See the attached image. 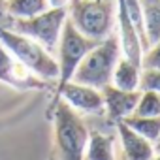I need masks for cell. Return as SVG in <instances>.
Instances as JSON below:
<instances>
[{
  "label": "cell",
  "mask_w": 160,
  "mask_h": 160,
  "mask_svg": "<svg viewBox=\"0 0 160 160\" xmlns=\"http://www.w3.org/2000/svg\"><path fill=\"white\" fill-rule=\"evenodd\" d=\"M152 145H154V152H160V136H158V139H156Z\"/></svg>",
  "instance_id": "cell-22"
},
{
  "label": "cell",
  "mask_w": 160,
  "mask_h": 160,
  "mask_svg": "<svg viewBox=\"0 0 160 160\" xmlns=\"http://www.w3.org/2000/svg\"><path fill=\"white\" fill-rule=\"evenodd\" d=\"M141 68H151V70H160V40L152 43L147 51H143L141 57Z\"/></svg>",
  "instance_id": "cell-19"
},
{
  "label": "cell",
  "mask_w": 160,
  "mask_h": 160,
  "mask_svg": "<svg viewBox=\"0 0 160 160\" xmlns=\"http://www.w3.org/2000/svg\"><path fill=\"white\" fill-rule=\"evenodd\" d=\"M6 15H8V12H6V0H0V21H4Z\"/></svg>",
  "instance_id": "cell-21"
},
{
  "label": "cell",
  "mask_w": 160,
  "mask_h": 160,
  "mask_svg": "<svg viewBox=\"0 0 160 160\" xmlns=\"http://www.w3.org/2000/svg\"><path fill=\"white\" fill-rule=\"evenodd\" d=\"M70 23L83 36L102 42L115 28V0H70L66 8Z\"/></svg>",
  "instance_id": "cell-3"
},
{
  "label": "cell",
  "mask_w": 160,
  "mask_h": 160,
  "mask_svg": "<svg viewBox=\"0 0 160 160\" xmlns=\"http://www.w3.org/2000/svg\"><path fill=\"white\" fill-rule=\"evenodd\" d=\"M149 47L160 40V0H139Z\"/></svg>",
  "instance_id": "cell-14"
},
{
  "label": "cell",
  "mask_w": 160,
  "mask_h": 160,
  "mask_svg": "<svg viewBox=\"0 0 160 160\" xmlns=\"http://www.w3.org/2000/svg\"><path fill=\"white\" fill-rule=\"evenodd\" d=\"M0 81L25 91V89H45L49 81H43L38 75H34L23 62L13 58L2 45H0Z\"/></svg>",
  "instance_id": "cell-7"
},
{
  "label": "cell",
  "mask_w": 160,
  "mask_h": 160,
  "mask_svg": "<svg viewBox=\"0 0 160 160\" xmlns=\"http://www.w3.org/2000/svg\"><path fill=\"white\" fill-rule=\"evenodd\" d=\"M0 45L43 81L58 79L57 60L51 57L47 49H43L38 42L30 40L28 36H23L8 27H0Z\"/></svg>",
  "instance_id": "cell-4"
},
{
  "label": "cell",
  "mask_w": 160,
  "mask_h": 160,
  "mask_svg": "<svg viewBox=\"0 0 160 160\" xmlns=\"http://www.w3.org/2000/svg\"><path fill=\"white\" fill-rule=\"evenodd\" d=\"M139 91H152V92H158L160 94V70L141 68Z\"/></svg>",
  "instance_id": "cell-18"
},
{
  "label": "cell",
  "mask_w": 160,
  "mask_h": 160,
  "mask_svg": "<svg viewBox=\"0 0 160 160\" xmlns=\"http://www.w3.org/2000/svg\"><path fill=\"white\" fill-rule=\"evenodd\" d=\"M115 25H117V38H119V45H121V53L124 58L132 60L134 64L141 66V57H143V47L139 42V36L136 32V27L132 25L124 0H115Z\"/></svg>",
  "instance_id": "cell-9"
},
{
  "label": "cell",
  "mask_w": 160,
  "mask_h": 160,
  "mask_svg": "<svg viewBox=\"0 0 160 160\" xmlns=\"http://www.w3.org/2000/svg\"><path fill=\"white\" fill-rule=\"evenodd\" d=\"M62 98L72 109L83 111V113H92V115H102L104 113V98L98 89L79 85L73 81H68L55 96V102ZM53 102V104H55Z\"/></svg>",
  "instance_id": "cell-8"
},
{
  "label": "cell",
  "mask_w": 160,
  "mask_h": 160,
  "mask_svg": "<svg viewBox=\"0 0 160 160\" xmlns=\"http://www.w3.org/2000/svg\"><path fill=\"white\" fill-rule=\"evenodd\" d=\"M49 160H55V158H49Z\"/></svg>",
  "instance_id": "cell-24"
},
{
  "label": "cell",
  "mask_w": 160,
  "mask_h": 160,
  "mask_svg": "<svg viewBox=\"0 0 160 160\" xmlns=\"http://www.w3.org/2000/svg\"><path fill=\"white\" fill-rule=\"evenodd\" d=\"M100 92L104 98V111L115 122L134 113L136 104L141 94V91H121L113 85H106L104 89H100Z\"/></svg>",
  "instance_id": "cell-10"
},
{
  "label": "cell",
  "mask_w": 160,
  "mask_h": 160,
  "mask_svg": "<svg viewBox=\"0 0 160 160\" xmlns=\"http://www.w3.org/2000/svg\"><path fill=\"white\" fill-rule=\"evenodd\" d=\"M122 122L128 124L134 132H138L145 139H149L151 143H154L158 139V136H160V117H136V115H130V117L122 119Z\"/></svg>",
  "instance_id": "cell-16"
},
{
  "label": "cell",
  "mask_w": 160,
  "mask_h": 160,
  "mask_svg": "<svg viewBox=\"0 0 160 160\" xmlns=\"http://www.w3.org/2000/svg\"><path fill=\"white\" fill-rule=\"evenodd\" d=\"M139 79H141V66L121 57L113 70L111 85L121 91H139Z\"/></svg>",
  "instance_id": "cell-12"
},
{
  "label": "cell",
  "mask_w": 160,
  "mask_h": 160,
  "mask_svg": "<svg viewBox=\"0 0 160 160\" xmlns=\"http://www.w3.org/2000/svg\"><path fill=\"white\" fill-rule=\"evenodd\" d=\"M151 160H160V152H154V156H152Z\"/></svg>",
  "instance_id": "cell-23"
},
{
  "label": "cell",
  "mask_w": 160,
  "mask_h": 160,
  "mask_svg": "<svg viewBox=\"0 0 160 160\" xmlns=\"http://www.w3.org/2000/svg\"><path fill=\"white\" fill-rule=\"evenodd\" d=\"M100 42L96 40H91L87 36H83L72 23L70 19L64 21V27H62V32H60V38H58V43H57V49H58V79H57V92L68 83L72 81V75L75 72V68L79 66V62L83 60V57L92 49L96 47Z\"/></svg>",
  "instance_id": "cell-5"
},
{
  "label": "cell",
  "mask_w": 160,
  "mask_h": 160,
  "mask_svg": "<svg viewBox=\"0 0 160 160\" xmlns=\"http://www.w3.org/2000/svg\"><path fill=\"white\" fill-rule=\"evenodd\" d=\"M68 4H70V0H47V6L49 8H68Z\"/></svg>",
  "instance_id": "cell-20"
},
{
  "label": "cell",
  "mask_w": 160,
  "mask_h": 160,
  "mask_svg": "<svg viewBox=\"0 0 160 160\" xmlns=\"http://www.w3.org/2000/svg\"><path fill=\"white\" fill-rule=\"evenodd\" d=\"M119 58H121L119 38L117 34H111L83 57V60L79 62V66L72 75V81L100 91L106 85H111L113 70Z\"/></svg>",
  "instance_id": "cell-2"
},
{
  "label": "cell",
  "mask_w": 160,
  "mask_h": 160,
  "mask_svg": "<svg viewBox=\"0 0 160 160\" xmlns=\"http://www.w3.org/2000/svg\"><path fill=\"white\" fill-rule=\"evenodd\" d=\"M113 145H115L113 136H106L102 132H91L83 160H117Z\"/></svg>",
  "instance_id": "cell-13"
},
{
  "label": "cell",
  "mask_w": 160,
  "mask_h": 160,
  "mask_svg": "<svg viewBox=\"0 0 160 160\" xmlns=\"http://www.w3.org/2000/svg\"><path fill=\"white\" fill-rule=\"evenodd\" d=\"M53 134H55V160H83L89 143V128L62 98L53 106Z\"/></svg>",
  "instance_id": "cell-1"
},
{
  "label": "cell",
  "mask_w": 160,
  "mask_h": 160,
  "mask_svg": "<svg viewBox=\"0 0 160 160\" xmlns=\"http://www.w3.org/2000/svg\"><path fill=\"white\" fill-rule=\"evenodd\" d=\"M66 19H68V12L64 8H49L28 19H13L8 28L23 36H28L30 40L38 42L43 49L51 53L58 43Z\"/></svg>",
  "instance_id": "cell-6"
},
{
  "label": "cell",
  "mask_w": 160,
  "mask_h": 160,
  "mask_svg": "<svg viewBox=\"0 0 160 160\" xmlns=\"http://www.w3.org/2000/svg\"><path fill=\"white\" fill-rule=\"evenodd\" d=\"M136 117H160V94L152 91H141L139 100L136 104Z\"/></svg>",
  "instance_id": "cell-17"
},
{
  "label": "cell",
  "mask_w": 160,
  "mask_h": 160,
  "mask_svg": "<svg viewBox=\"0 0 160 160\" xmlns=\"http://www.w3.org/2000/svg\"><path fill=\"white\" fill-rule=\"evenodd\" d=\"M49 10L47 0H6V12L13 19H28Z\"/></svg>",
  "instance_id": "cell-15"
},
{
  "label": "cell",
  "mask_w": 160,
  "mask_h": 160,
  "mask_svg": "<svg viewBox=\"0 0 160 160\" xmlns=\"http://www.w3.org/2000/svg\"><path fill=\"white\" fill-rule=\"evenodd\" d=\"M115 124H117V132H119L122 152H124L126 160H151L154 156V145L149 139H145L143 136L134 132L122 121H117Z\"/></svg>",
  "instance_id": "cell-11"
}]
</instances>
